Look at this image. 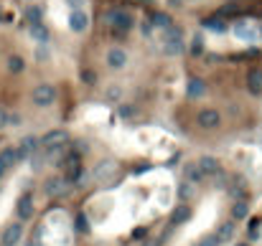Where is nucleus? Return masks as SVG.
<instances>
[{"mask_svg":"<svg viewBox=\"0 0 262 246\" xmlns=\"http://www.w3.org/2000/svg\"><path fill=\"white\" fill-rule=\"evenodd\" d=\"M92 178H94V183H97L99 188H115V185L120 183V178H122L117 160H112V158L99 160V163L94 165V170H92Z\"/></svg>","mask_w":262,"mask_h":246,"instance_id":"obj_1","label":"nucleus"},{"mask_svg":"<svg viewBox=\"0 0 262 246\" xmlns=\"http://www.w3.org/2000/svg\"><path fill=\"white\" fill-rule=\"evenodd\" d=\"M102 20H104V23L115 31V36H125L130 28L135 26L133 13H127V10H122V8H112V10H107V13L102 15Z\"/></svg>","mask_w":262,"mask_h":246,"instance_id":"obj_2","label":"nucleus"},{"mask_svg":"<svg viewBox=\"0 0 262 246\" xmlns=\"http://www.w3.org/2000/svg\"><path fill=\"white\" fill-rule=\"evenodd\" d=\"M59 168H61V175L67 178V181L77 183L79 178H82V173H84L82 155H79V152H74V150H67V155H64L61 163H59Z\"/></svg>","mask_w":262,"mask_h":246,"instance_id":"obj_3","label":"nucleus"},{"mask_svg":"<svg viewBox=\"0 0 262 246\" xmlns=\"http://www.w3.org/2000/svg\"><path fill=\"white\" fill-rule=\"evenodd\" d=\"M161 49L166 56H181L186 51V43H183V36L176 26H171L163 31V43H161Z\"/></svg>","mask_w":262,"mask_h":246,"instance_id":"obj_4","label":"nucleus"},{"mask_svg":"<svg viewBox=\"0 0 262 246\" xmlns=\"http://www.w3.org/2000/svg\"><path fill=\"white\" fill-rule=\"evenodd\" d=\"M31 102H33V107H41V109L51 107V104L56 102V86H54V84H46V81L38 84V86H33Z\"/></svg>","mask_w":262,"mask_h":246,"instance_id":"obj_5","label":"nucleus"},{"mask_svg":"<svg viewBox=\"0 0 262 246\" xmlns=\"http://www.w3.org/2000/svg\"><path fill=\"white\" fill-rule=\"evenodd\" d=\"M72 190V181H67L64 175H51L46 178V183H43V193L49 198H61Z\"/></svg>","mask_w":262,"mask_h":246,"instance_id":"obj_6","label":"nucleus"},{"mask_svg":"<svg viewBox=\"0 0 262 246\" xmlns=\"http://www.w3.org/2000/svg\"><path fill=\"white\" fill-rule=\"evenodd\" d=\"M69 145V132L67 129H49L41 137V150H54V147H67Z\"/></svg>","mask_w":262,"mask_h":246,"instance_id":"obj_7","label":"nucleus"},{"mask_svg":"<svg viewBox=\"0 0 262 246\" xmlns=\"http://www.w3.org/2000/svg\"><path fill=\"white\" fill-rule=\"evenodd\" d=\"M196 124L204 127V129H216V127L222 124L219 109H214V107H204V109H199V115H196Z\"/></svg>","mask_w":262,"mask_h":246,"instance_id":"obj_8","label":"nucleus"},{"mask_svg":"<svg viewBox=\"0 0 262 246\" xmlns=\"http://www.w3.org/2000/svg\"><path fill=\"white\" fill-rule=\"evenodd\" d=\"M38 150H41V140H38L36 135H26L23 140L18 142V163L31 160Z\"/></svg>","mask_w":262,"mask_h":246,"instance_id":"obj_9","label":"nucleus"},{"mask_svg":"<svg viewBox=\"0 0 262 246\" xmlns=\"http://www.w3.org/2000/svg\"><path fill=\"white\" fill-rule=\"evenodd\" d=\"M20 239H23V221H13L0 234V246H15Z\"/></svg>","mask_w":262,"mask_h":246,"instance_id":"obj_10","label":"nucleus"},{"mask_svg":"<svg viewBox=\"0 0 262 246\" xmlns=\"http://www.w3.org/2000/svg\"><path fill=\"white\" fill-rule=\"evenodd\" d=\"M15 163H18V147L8 145V147L0 150V178H3Z\"/></svg>","mask_w":262,"mask_h":246,"instance_id":"obj_11","label":"nucleus"},{"mask_svg":"<svg viewBox=\"0 0 262 246\" xmlns=\"http://www.w3.org/2000/svg\"><path fill=\"white\" fill-rule=\"evenodd\" d=\"M227 190H229L232 200H247V181L242 175H234L232 183L227 185Z\"/></svg>","mask_w":262,"mask_h":246,"instance_id":"obj_12","label":"nucleus"},{"mask_svg":"<svg viewBox=\"0 0 262 246\" xmlns=\"http://www.w3.org/2000/svg\"><path fill=\"white\" fill-rule=\"evenodd\" d=\"M15 213H18V221H28V218H33V213H36V208H33V198H31V193H26L23 198H18V206H15Z\"/></svg>","mask_w":262,"mask_h":246,"instance_id":"obj_13","label":"nucleus"},{"mask_svg":"<svg viewBox=\"0 0 262 246\" xmlns=\"http://www.w3.org/2000/svg\"><path fill=\"white\" fill-rule=\"evenodd\" d=\"M107 66H110L112 71H120V69H125L127 66V54H125V49H110L107 51Z\"/></svg>","mask_w":262,"mask_h":246,"instance_id":"obj_14","label":"nucleus"},{"mask_svg":"<svg viewBox=\"0 0 262 246\" xmlns=\"http://www.w3.org/2000/svg\"><path fill=\"white\" fill-rule=\"evenodd\" d=\"M69 28L74 33H84L87 28H89V15H87V10H72L69 15Z\"/></svg>","mask_w":262,"mask_h":246,"instance_id":"obj_15","label":"nucleus"},{"mask_svg":"<svg viewBox=\"0 0 262 246\" xmlns=\"http://www.w3.org/2000/svg\"><path fill=\"white\" fill-rule=\"evenodd\" d=\"M191 206L188 203H181V206H176L173 208V213H171V218H168V226L171 229H176V226H181V223H186L188 218H191Z\"/></svg>","mask_w":262,"mask_h":246,"instance_id":"obj_16","label":"nucleus"},{"mask_svg":"<svg viewBox=\"0 0 262 246\" xmlns=\"http://www.w3.org/2000/svg\"><path fill=\"white\" fill-rule=\"evenodd\" d=\"M196 163H199V168H201L204 178H211V175H216V173H219V170H222V163H219V160H216V158H214V155H201V158H199V160H196Z\"/></svg>","mask_w":262,"mask_h":246,"instance_id":"obj_17","label":"nucleus"},{"mask_svg":"<svg viewBox=\"0 0 262 246\" xmlns=\"http://www.w3.org/2000/svg\"><path fill=\"white\" fill-rule=\"evenodd\" d=\"M204 94H206V81L199 79V76H191V79L186 81V97L199 99V97H204Z\"/></svg>","mask_w":262,"mask_h":246,"instance_id":"obj_18","label":"nucleus"},{"mask_svg":"<svg viewBox=\"0 0 262 246\" xmlns=\"http://www.w3.org/2000/svg\"><path fill=\"white\" fill-rule=\"evenodd\" d=\"M247 89L255 97L262 94V69H250L247 71Z\"/></svg>","mask_w":262,"mask_h":246,"instance_id":"obj_19","label":"nucleus"},{"mask_svg":"<svg viewBox=\"0 0 262 246\" xmlns=\"http://www.w3.org/2000/svg\"><path fill=\"white\" fill-rule=\"evenodd\" d=\"M183 181H188V183H193V185L204 181V173H201L199 163H186V165H183Z\"/></svg>","mask_w":262,"mask_h":246,"instance_id":"obj_20","label":"nucleus"},{"mask_svg":"<svg viewBox=\"0 0 262 246\" xmlns=\"http://www.w3.org/2000/svg\"><path fill=\"white\" fill-rule=\"evenodd\" d=\"M214 234H216V239L222 241V246H224V244H229V241L234 239V234H237V226H234V221H227V223H222V226L216 229Z\"/></svg>","mask_w":262,"mask_h":246,"instance_id":"obj_21","label":"nucleus"},{"mask_svg":"<svg viewBox=\"0 0 262 246\" xmlns=\"http://www.w3.org/2000/svg\"><path fill=\"white\" fill-rule=\"evenodd\" d=\"M250 218V203L247 200H234L232 203V221H245Z\"/></svg>","mask_w":262,"mask_h":246,"instance_id":"obj_22","label":"nucleus"},{"mask_svg":"<svg viewBox=\"0 0 262 246\" xmlns=\"http://www.w3.org/2000/svg\"><path fill=\"white\" fill-rule=\"evenodd\" d=\"M234 36L242 38V41H252V38L260 36V31H255L250 23H237V26H234Z\"/></svg>","mask_w":262,"mask_h":246,"instance_id":"obj_23","label":"nucleus"},{"mask_svg":"<svg viewBox=\"0 0 262 246\" xmlns=\"http://www.w3.org/2000/svg\"><path fill=\"white\" fill-rule=\"evenodd\" d=\"M150 23L156 26V28H161V31H166V28L173 26V18H171L168 13H153V15H150Z\"/></svg>","mask_w":262,"mask_h":246,"instance_id":"obj_24","label":"nucleus"},{"mask_svg":"<svg viewBox=\"0 0 262 246\" xmlns=\"http://www.w3.org/2000/svg\"><path fill=\"white\" fill-rule=\"evenodd\" d=\"M206 31H214V33H227V23L222 18H206L204 23H201Z\"/></svg>","mask_w":262,"mask_h":246,"instance_id":"obj_25","label":"nucleus"},{"mask_svg":"<svg viewBox=\"0 0 262 246\" xmlns=\"http://www.w3.org/2000/svg\"><path fill=\"white\" fill-rule=\"evenodd\" d=\"M8 71L10 74H23L26 71V61H23V56H8Z\"/></svg>","mask_w":262,"mask_h":246,"instance_id":"obj_26","label":"nucleus"},{"mask_svg":"<svg viewBox=\"0 0 262 246\" xmlns=\"http://www.w3.org/2000/svg\"><path fill=\"white\" fill-rule=\"evenodd\" d=\"M23 15H26V20L33 26V23H43V10L38 8V5H28L26 10H23Z\"/></svg>","mask_w":262,"mask_h":246,"instance_id":"obj_27","label":"nucleus"},{"mask_svg":"<svg viewBox=\"0 0 262 246\" xmlns=\"http://www.w3.org/2000/svg\"><path fill=\"white\" fill-rule=\"evenodd\" d=\"M31 36H33L38 43H46V41H49V28L43 26V23H33V26H31Z\"/></svg>","mask_w":262,"mask_h":246,"instance_id":"obj_28","label":"nucleus"},{"mask_svg":"<svg viewBox=\"0 0 262 246\" xmlns=\"http://www.w3.org/2000/svg\"><path fill=\"white\" fill-rule=\"evenodd\" d=\"M120 97H122L120 84H110V86L104 89V99H107V102H120Z\"/></svg>","mask_w":262,"mask_h":246,"instance_id":"obj_29","label":"nucleus"},{"mask_svg":"<svg viewBox=\"0 0 262 246\" xmlns=\"http://www.w3.org/2000/svg\"><path fill=\"white\" fill-rule=\"evenodd\" d=\"M209 181L214 183V188H227V185H229V175H227L224 170H219L216 175H211Z\"/></svg>","mask_w":262,"mask_h":246,"instance_id":"obj_30","label":"nucleus"},{"mask_svg":"<svg viewBox=\"0 0 262 246\" xmlns=\"http://www.w3.org/2000/svg\"><path fill=\"white\" fill-rule=\"evenodd\" d=\"M193 188H196L193 183H188V181H183V183L178 185V198H181V200H186V203H188V198L193 195Z\"/></svg>","mask_w":262,"mask_h":246,"instance_id":"obj_31","label":"nucleus"},{"mask_svg":"<svg viewBox=\"0 0 262 246\" xmlns=\"http://www.w3.org/2000/svg\"><path fill=\"white\" fill-rule=\"evenodd\" d=\"M117 115H120L122 120H133V117H135V104H120V107H117Z\"/></svg>","mask_w":262,"mask_h":246,"instance_id":"obj_32","label":"nucleus"},{"mask_svg":"<svg viewBox=\"0 0 262 246\" xmlns=\"http://www.w3.org/2000/svg\"><path fill=\"white\" fill-rule=\"evenodd\" d=\"M74 223H77V234H89V231H92V229H89V221H87L84 213H79Z\"/></svg>","mask_w":262,"mask_h":246,"instance_id":"obj_33","label":"nucleus"},{"mask_svg":"<svg viewBox=\"0 0 262 246\" xmlns=\"http://www.w3.org/2000/svg\"><path fill=\"white\" fill-rule=\"evenodd\" d=\"M196 246H222V241L216 239V234H209V236H201L196 241Z\"/></svg>","mask_w":262,"mask_h":246,"instance_id":"obj_34","label":"nucleus"},{"mask_svg":"<svg viewBox=\"0 0 262 246\" xmlns=\"http://www.w3.org/2000/svg\"><path fill=\"white\" fill-rule=\"evenodd\" d=\"M191 54H193V56H201V54H204V41H201V36H196V38L191 41Z\"/></svg>","mask_w":262,"mask_h":246,"instance_id":"obj_35","label":"nucleus"},{"mask_svg":"<svg viewBox=\"0 0 262 246\" xmlns=\"http://www.w3.org/2000/svg\"><path fill=\"white\" fill-rule=\"evenodd\" d=\"M5 127H10V112L5 107H0V129H5Z\"/></svg>","mask_w":262,"mask_h":246,"instance_id":"obj_36","label":"nucleus"},{"mask_svg":"<svg viewBox=\"0 0 262 246\" xmlns=\"http://www.w3.org/2000/svg\"><path fill=\"white\" fill-rule=\"evenodd\" d=\"M153 28H156V26H153L150 20H143V23H140V31H143V36H153Z\"/></svg>","mask_w":262,"mask_h":246,"instance_id":"obj_37","label":"nucleus"},{"mask_svg":"<svg viewBox=\"0 0 262 246\" xmlns=\"http://www.w3.org/2000/svg\"><path fill=\"white\" fill-rule=\"evenodd\" d=\"M143 246H163V236H156V239H148V236H145Z\"/></svg>","mask_w":262,"mask_h":246,"instance_id":"obj_38","label":"nucleus"},{"mask_svg":"<svg viewBox=\"0 0 262 246\" xmlns=\"http://www.w3.org/2000/svg\"><path fill=\"white\" fill-rule=\"evenodd\" d=\"M82 81H87V84H94V81H97L94 71H82Z\"/></svg>","mask_w":262,"mask_h":246,"instance_id":"obj_39","label":"nucleus"},{"mask_svg":"<svg viewBox=\"0 0 262 246\" xmlns=\"http://www.w3.org/2000/svg\"><path fill=\"white\" fill-rule=\"evenodd\" d=\"M72 5V10H84V0H67Z\"/></svg>","mask_w":262,"mask_h":246,"instance_id":"obj_40","label":"nucleus"},{"mask_svg":"<svg viewBox=\"0 0 262 246\" xmlns=\"http://www.w3.org/2000/svg\"><path fill=\"white\" fill-rule=\"evenodd\" d=\"M20 124V117L15 115V112H10V127H18Z\"/></svg>","mask_w":262,"mask_h":246,"instance_id":"obj_41","label":"nucleus"},{"mask_svg":"<svg viewBox=\"0 0 262 246\" xmlns=\"http://www.w3.org/2000/svg\"><path fill=\"white\" fill-rule=\"evenodd\" d=\"M28 246H38V244H36V241H31V244H28Z\"/></svg>","mask_w":262,"mask_h":246,"instance_id":"obj_42","label":"nucleus"},{"mask_svg":"<svg viewBox=\"0 0 262 246\" xmlns=\"http://www.w3.org/2000/svg\"><path fill=\"white\" fill-rule=\"evenodd\" d=\"M237 246H250V244H237Z\"/></svg>","mask_w":262,"mask_h":246,"instance_id":"obj_43","label":"nucleus"},{"mask_svg":"<svg viewBox=\"0 0 262 246\" xmlns=\"http://www.w3.org/2000/svg\"><path fill=\"white\" fill-rule=\"evenodd\" d=\"M260 38H262V26H260Z\"/></svg>","mask_w":262,"mask_h":246,"instance_id":"obj_44","label":"nucleus"}]
</instances>
